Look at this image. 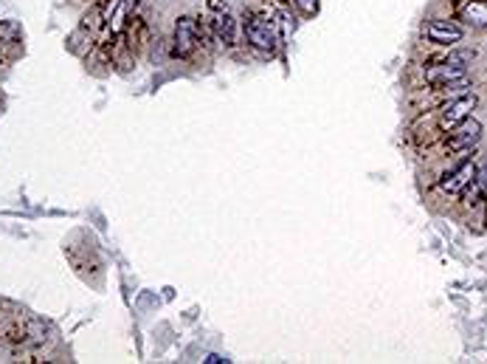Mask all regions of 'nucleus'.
I'll return each instance as SVG.
<instances>
[{
    "instance_id": "4468645a",
    "label": "nucleus",
    "mask_w": 487,
    "mask_h": 364,
    "mask_svg": "<svg viewBox=\"0 0 487 364\" xmlns=\"http://www.w3.org/2000/svg\"><path fill=\"white\" fill-rule=\"evenodd\" d=\"M0 63H4V54H0Z\"/></svg>"
},
{
    "instance_id": "6e6552de",
    "label": "nucleus",
    "mask_w": 487,
    "mask_h": 364,
    "mask_svg": "<svg viewBox=\"0 0 487 364\" xmlns=\"http://www.w3.org/2000/svg\"><path fill=\"white\" fill-rule=\"evenodd\" d=\"M208 23H211V32H214L217 43H222V46H234V40H236V20H234V15L228 12L225 4L214 9V15H211Z\"/></svg>"
},
{
    "instance_id": "ddd939ff",
    "label": "nucleus",
    "mask_w": 487,
    "mask_h": 364,
    "mask_svg": "<svg viewBox=\"0 0 487 364\" xmlns=\"http://www.w3.org/2000/svg\"><path fill=\"white\" fill-rule=\"evenodd\" d=\"M220 361L225 364L228 358H222V356H217V353H211V356H206V364H220Z\"/></svg>"
},
{
    "instance_id": "39448f33",
    "label": "nucleus",
    "mask_w": 487,
    "mask_h": 364,
    "mask_svg": "<svg viewBox=\"0 0 487 364\" xmlns=\"http://www.w3.org/2000/svg\"><path fill=\"white\" fill-rule=\"evenodd\" d=\"M473 178H476V164H473L470 158H465V161H459L453 169H445V172L439 175L436 187H439V193H445V195H462V193L473 184Z\"/></svg>"
},
{
    "instance_id": "423d86ee",
    "label": "nucleus",
    "mask_w": 487,
    "mask_h": 364,
    "mask_svg": "<svg viewBox=\"0 0 487 364\" xmlns=\"http://www.w3.org/2000/svg\"><path fill=\"white\" fill-rule=\"evenodd\" d=\"M462 37H465V29H462L459 23L448 20V18H434V20L425 23V40H428L431 46L451 48V46L462 43Z\"/></svg>"
},
{
    "instance_id": "9b49d317",
    "label": "nucleus",
    "mask_w": 487,
    "mask_h": 364,
    "mask_svg": "<svg viewBox=\"0 0 487 364\" xmlns=\"http://www.w3.org/2000/svg\"><path fill=\"white\" fill-rule=\"evenodd\" d=\"M473 187L487 198V161L481 167H476V178H473Z\"/></svg>"
},
{
    "instance_id": "f8f14e48",
    "label": "nucleus",
    "mask_w": 487,
    "mask_h": 364,
    "mask_svg": "<svg viewBox=\"0 0 487 364\" xmlns=\"http://www.w3.org/2000/svg\"><path fill=\"white\" fill-rule=\"evenodd\" d=\"M293 4L302 15H316V9H319V0H293Z\"/></svg>"
},
{
    "instance_id": "1a4fd4ad",
    "label": "nucleus",
    "mask_w": 487,
    "mask_h": 364,
    "mask_svg": "<svg viewBox=\"0 0 487 364\" xmlns=\"http://www.w3.org/2000/svg\"><path fill=\"white\" fill-rule=\"evenodd\" d=\"M459 20H465L473 29H487V0H462Z\"/></svg>"
},
{
    "instance_id": "9d476101",
    "label": "nucleus",
    "mask_w": 487,
    "mask_h": 364,
    "mask_svg": "<svg viewBox=\"0 0 487 364\" xmlns=\"http://www.w3.org/2000/svg\"><path fill=\"white\" fill-rule=\"evenodd\" d=\"M20 37H23V32L15 20H0V43L15 46V43H20Z\"/></svg>"
},
{
    "instance_id": "7ed1b4c3",
    "label": "nucleus",
    "mask_w": 487,
    "mask_h": 364,
    "mask_svg": "<svg viewBox=\"0 0 487 364\" xmlns=\"http://www.w3.org/2000/svg\"><path fill=\"white\" fill-rule=\"evenodd\" d=\"M479 105V96L470 91V93H462L456 99H448V102H439L436 105V127L445 133L451 127H456L462 119H467Z\"/></svg>"
},
{
    "instance_id": "f03ea898",
    "label": "nucleus",
    "mask_w": 487,
    "mask_h": 364,
    "mask_svg": "<svg viewBox=\"0 0 487 364\" xmlns=\"http://www.w3.org/2000/svg\"><path fill=\"white\" fill-rule=\"evenodd\" d=\"M481 141V122L476 119H462L456 127L445 130V138H442V150L448 155H465L470 150H476Z\"/></svg>"
},
{
    "instance_id": "f257e3e1",
    "label": "nucleus",
    "mask_w": 487,
    "mask_h": 364,
    "mask_svg": "<svg viewBox=\"0 0 487 364\" xmlns=\"http://www.w3.org/2000/svg\"><path fill=\"white\" fill-rule=\"evenodd\" d=\"M246 37L251 43V48L257 51H265V54H274L282 43V26L276 20V15L271 9H262V12H251L248 20H246Z\"/></svg>"
},
{
    "instance_id": "20e7f679",
    "label": "nucleus",
    "mask_w": 487,
    "mask_h": 364,
    "mask_svg": "<svg viewBox=\"0 0 487 364\" xmlns=\"http://www.w3.org/2000/svg\"><path fill=\"white\" fill-rule=\"evenodd\" d=\"M200 40H203V34H200L197 20L189 18V15L178 18L175 34H172V54H175L178 60H189V57L200 48Z\"/></svg>"
},
{
    "instance_id": "0eeeda50",
    "label": "nucleus",
    "mask_w": 487,
    "mask_h": 364,
    "mask_svg": "<svg viewBox=\"0 0 487 364\" xmlns=\"http://www.w3.org/2000/svg\"><path fill=\"white\" fill-rule=\"evenodd\" d=\"M462 77H467V65H453V63H445V60H436V63L422 68V82L428 88L445 85V82H456Z\"/></svg>"
}]
</instances>
